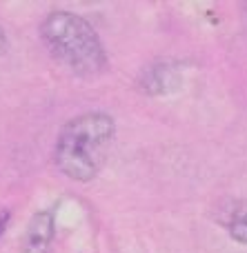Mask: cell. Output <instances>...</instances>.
Instances as JSON below:
<instances>
[{
    "mask_svg": "<svg viewBox=\"0 0 247 253\" xmlns=\"http://www.w3.org/2000/svg\"><path fill=\"white\" fill-rule=\"evenodd\" d=\"M116 138V123L105 111H87L60 129L53 149L56 167L76 182H92L100 173Z\"/></svg>",
    "mask_w": 247,
    "mask_h": 253,
    "instance_id": "cell-1",
    "label": "cell"
},
{
    "mask_svg": "<svg viewBox=\"0 0 247 253\" xmlns=\"http://www.w3.org/2000/svg\"><path fill=\"white\" fill-rule=\"evenodd\" d=\"M40 38L58 62L80 78H96L107 69V51L96 29L78 13L58 9L40 22Z\"/></svg>",
    "mask_w": 247,
    "mask_h": 253,
    "instance_id": "cell-2",
    "label": "cell"
},
{
    "mask_svg": "<svg viewBox=\"0 0 247 253\" xmlns=\"http://www.w3.org/2000/svg\"><path fill=\"white\" fill-rule=\"evenodd\" d=\"M181 71L174 62H154L138 78V89L147 96H165L181 87Z\"/></svg>",
    "mask_w": 247,
    "mask_h": 253,
    "instance_id": "cell-3",
    "label": "cell"
},
{
    "mask_svg": "<svg viewBox=\"0 0 247 253\" xmlns=\"http://www.w3.org/2000/svg\"><path fill=\"white\" fill-rule=\"evenodd\" d=\"M56 236V213L53 209H43L31 215L29 227L22 242V253H49Z\"/></svg>",
    "mask_w": 247,
    "mask_h": 253,
    "instance_id": "cell-4",
    "label": "cell"
},
{
    "mask_svg": "<svg viewBox=\"0 0 247 253\" xmlns=\"http://www.w3.org/2000/svg\"><path fill=\"white\" fill-rule=\"evenodd\" d=\"M221 220L232 240L239 245H247V200L232 202V207H227Z\"/></svg>",
    "mask_w": 247,
    "mask_h": 253,
    "instance_id": "cell-5",
    "label": "cell"
},
{
    "mask_svg": "<svg viewBox=\"0 0 247 253\" xmlns=\"http://www.w3.org/2000/svg\"><path fill=\"white\" fill-rule=\"evenodd\" d=\"M9 47V40H7V34H4V29L0 27V53H4Z\"/></svg>",
    "mask_w": 247,
    "mask_h": 253,
    "instance_id": "cell-6",
    "label": "cell"
},
{
    "mask_svg": "<svg viewBox=\"0 0 247 253\" xmlns=\"http://www.w3.org/2000/svg\"><path fill=\"white\" fill-rule=\"evenodd\" d=\"M7 222H9V211H4V213L0 215V236H2L4 229H7Z\"/></svg>",
    "mask_w": 247,
    "mask_h": 253,
    "instance_id": "cell-7",
    "label": "cell"
}]
</instances>
